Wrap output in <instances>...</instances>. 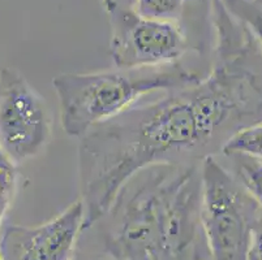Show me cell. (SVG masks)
<instances>
[{
	"mask_svg": "<svg viewBox=\"0 0 262 260\" xmlns=\"http://www.w3.org/2000/svg\"><path fill=\"white\" fill-rule=\"evenodd\" d=\"M213 54L199 82L140 100L93 128L78 145L85 230L113 204L123 185L159 163H202L228 140L262 123V50L222 0H213Z\"/></svg>",
	"mask_w": 262,
	"mask_h": 260,
	"instance_id": "1",
	"label": "cell"
},
{
	"mask_svg": "<svg viewBox=\"0 0 262 260\" xmlns=\"http://www.w3.org/2000/svg\"><path fill=\"white\" fill-rule=\"evenodd\" d=\"M244 154L262 160V123L233 135L221 155Z\"/></svg>",
	"mask_w": 262,
	"mask_h": 260,
	"instance_id": "12",
	"label": "cell"
},
{
	"mask_svg": "<svg viewBox=\"0 0 262 260\" xmlns=\"http://www.w3.org/2000/svg\"><path fill=\"white\" fill-rule=\"evenodd\" d=\"M85 230V207L78 199L51 220L34 226L4 224L2 260H72Z\"/></svg>",
	"mask_w": 262,
	"mask_h": 260,
	"instance_id": "7",
	"label": "cell"
},
{
	"mask_svg": "<svg viewBox=\"0 0 262 260\" xmlns=\"http://www.w3.org/2000/svg\"><path fill=\"white\" fill-rule=\"evenodd\" d=\"M106 13H113L120 9H135V0H99Z\"/></svg>",
	"mask_w": 262,
	"mask_h": 260,
	"instance_id": "15",
	"label": "cell"
},
{
	"mask_svg": "<svg viewBox=\"0 0 262 260\" xmlns=\"http://www.w3.org/2000/svg\"><path fill=\"white\" fill-rule=\"evenodd\" d=\"M51 138L45 98L17 69H0V149L18 166L39 156Z\"/></svg>",
	"mask_w": 262,
	"mask_h": 260,
	"instance_id": "5",
	"label": "cell"
},
{
	"mask_svg": "<svg viewBox=\"0 0 262 260\" xmlns=\"http://www.w3.org/2000/svg\"><path fill=\"white\" fill-rule=\"evenodd\" d=\"M72 260H113L110 259L106 254H97V255H82V254H77L76 252L75 256L72 257Z\"/></svg>",
	"mask_w": 262,
	"mask_h": 260,
	"instance_id": "16",
	"label": "cell"
},
{
	"mask_svg": "<svg viewBox=\"0 0 262 260\" xmlns=\"http://www.w3.org/2000/svg\"><path fill=\"white\" fill-rule=\"evenodd\" d=\"M110 55L118 68H149L184 60L192 52L180 22L140 16L136 9L108 13Z\"/></svg>",
	"mask_w": 262,
	"mask_h": 260,
	"instance_id": "6",
	"label": "cell"
},
{
	"mask_svg": "<svg viewBox=\"0 0 262 260\" xmlns=\"http://www.w3.org/2000/svg\"><path fill=\"white\" fill-rule=\"evenodd\" d=\"M248 260H262V211L252 230L251 246L248 252Z\"/></svg>",
	"mask_w": 262,
	"mask_h": 260,
	"instance_id": "14",
	"label": "cell"
},
{
	"mask_svg": "<svg viewBox=\"0 0 262 260\" xmlns=\"http://www.w3.org/2000/svg\"><path fill=\"white\" fill-rule=\"evenodd\" d=\"M253 2H254V3H256V4H258V6L262 8V0H253Z\"/></svg>",
	"mask_w": 262,
	"mask_h": 260,
	"instance_id": "17",
	"label": "cell"
},
{
	"mask_svg": "<svg viewBox=\"0 0 262 260\" xmlns=\"http://www.w3.org/2000/svg\"><path fill=\"white\" fill-rule=\"evenodd\" d=\"M226 8L247 26L262 50V8L253 0H222Z\"/></svg>",
	"mask_w": 262,
	"mask_h": 260,
	"instance_id": "13",
	"label": "cell"
},
{
	"mask_svg": "<svg viewBox=\"0 0 262 260\" xmlns=\"http://www.w3.org/2000/svg\"><path fill=\"white\" fill-rule=\"evenodd\" d=\"M90 228L113 260H213L202 221L201 163L141 169Z\"/></svg>",
	"mask_w": 262,
	"mask_h": 260,
	"instance_id": "2",
	"label": "cell"
},
{
	"mask_svg": "<svg viewBox=\"0 0 262 260\" xmlns=\"http://www.w3.org/2000/svg\"><path fill=\"white\" fill-rule=\"evenodd\" d=\"M135 9L142 17L180 22L184 0H135Z\"/></svg>",
	"mask_w": 262,
	"mask_h": 260,
	"instance_id": "11",
	"label": "cell"
},
{
	"mask_svg": "<svg viewBox=\"0 0 262 260\" xmlns=\"http://www.w3.org/2000/svg\"><path fill=\"white\" fill-rule=\"evenodd\" d=\"M218 157L262 207V160L244 154L218 155Z\"/></svg>",
	"mask_w": 262,
	"mask_h": 260,
	"instance_id": "9",
	"label": "cell"
},
{
	"mask_svg": "<svg viewBox=\"0 0 262 260\" xmlns=\"http://www.w3.org/2000/svg\"><path fill=\"white\" fill-rule=\"evenodd\" d=\"M211 4L213 0H184V13L180 21L192 52L201 60L211 56L213 52V42H209V39L214 40Z\"/></svg>",
	"mask_w": 262,
	"mask_h": 260,
	"instance_id": "8",
	"label": "cell"
},
{
	"mask_svg": "<svg viewBox=\"0 0 262 260\" xmlns=\"http://www.w3.org/2000/svg\"><path fill=\"white\" fill-rule=\"evenodd\" d=\"M202 221L213 260H248L261 204L218 156L201 163Z\"/></svg>",
	"mask_w": 262,
	"mask_h": 260,
	"instance_id": "4",
	"label": "cell"
},
{
	"mask_svg": "<svg viewBox=\"0 0 262 260\" xmlns=\"http://www.w3.org/2000/svg\"><path fill=\"white\" fill-rule=\"evenodd\" d=\"M209 69H197L182 60L149 68L115 66L92 73H61L52 80L61 128L67 135L81 139L145 97L199 82Z\"/></svg>",
	"mask_w": 262,
	"mask_h": 260,
	"instance_id": "3",
	"label": "cell"
},
{
	"mask_svg": "<svg viewBox=\"0 0 262 260\" xmlns=\"http://www.w3.org/2000/svg\"><path fill=\"white\" fill-rule=\"evenodd\" d=\"M17 166L0 149V232L17 193ZM2 260V256H0Z\"/></svg>",
	"mask_w": 262,
	"mask_h": 260,
	"instance_id": "10",
	"label": "cell"
}]
</instances>
